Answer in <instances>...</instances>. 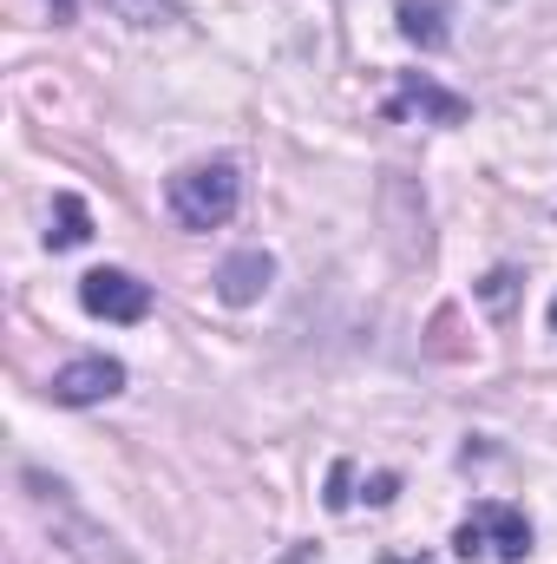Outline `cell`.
I'll return each mask as SVG.
<instances>
[{"instance_id": "3", "label": "cell", "mask_w": 557, "mask_h": 564, "mask_svg": "<svg viewBox=\"0 0 557 564\" xmlns=\"http://www.w3.org/2000/svg\"><path fill=\"white\" fill-rule=\"evenodd\" d=\"M79 308L92 322H144L151 315V282L132 270H86L79 276Z\"/></svg>"}, {"instance_id": "9", "label": "cell", "mask_w": 557, "mask_h": 564, "mask_svg": "<svg viewBox=\"0 0 557 564\" xmlns=\"http://www.w3.org/2000/svg\"><path fill=\"white\" fill-rule=\"evenodd\" d=\"M106 13H119L125 26H164V20H177V7L171 0H99Z\"/></svg>"}, {"instance_id": "6", "label": "cell", "mask_w": 557, "mask_h": 564, "mask_svg": "<svg viewBox=\"0 0 557 564\" xmlns=\"http://www.w3.org/2000/svg\"><path fill=\"white\" fill-rule=\"evenodd\" d=\"M270 276H276V257H270V250H237V257L217 263V302L250 308V302L270 289Z\"/></svg>"}, {"instance_id": "11", "label": "cell", "mask_w": 557, "mask_h": 564, "mask_svg": "<svg viewBox=\"0 0 557 564\" xmlns=\"http://www.w3.org/2000/svg\"><path fill=\"white\" fill-rule=\"evenodd\" d=\"M53 7V20H73V0H46Z\"/></svg>"}, {"instance_id": "5", "label": "cell", "mask_w": 557, "mask_h": 564, "mask_svg": "<svg viewBox=\"0 0 557 564\" xmlns=\"http://www.w3.org/2000/svg\"><path fill=\"white\" fill-rule=\"evenodd\" d=\"M387 112L394 119H433V126H459L466 119V99L459 93H446L439 79H426V73H401V86H394V99H387Z\"/></svg>"}, {"instance_id": "4", "label": "cell", "mask_w": 557, "mask_h": 564, "mask_svg": "<svg viewBox=\"0 0 557 564\" xmlns=\"http://www.w3.org/2000/svg\"><path fill=\"white\" fill-rule=\"evenodd\" d=\"M119 388H125V361H112V355H79V361H66V368L46 381L53 408H99V401H112Z\"/></svg>"}, {"instance_id": "2", "label": "cell", "mask_w": 557, "mask_h": 564, "mask_svg": "<svg viewBox=\"0 0 557 564\" xmlns=\"http://www.w3.org/2000/svg\"><path fill=\"white\" fill-rule=\"evenodd\" d=\"M452 552L472 564V558H499V564H525L532 558V519L505 499H479L459 532H452Z\"/></svg>"}, {"instance_id": "7", "label": "cell", "mask_w": 557, "mask_h": 564, "mask_svg": "<svg viewBox=\"0 0 557 564\" xmlns=\"http://www.w3.org/2000/svg\"><path fill=\"white\" fill-rule=\"evenodd\" d=\"M446 0H401V33L414 40L419 53H439L446 40H452V26H446Z\"/></svg>"}, {"instance_id": "10", "label": "cell", "mask_w": 557, "mask_h": 564, "mask_svg": "<svg viewBox=\"0 0 557 564\" xmlns=\"http://www.w3.org/2000/svg\"><path fill=\"white\" fill-rule=\"evenodd\" d=\"M348 506H354V492H348V459H341L328 473V512H348Z\"/></svg>"}, {"instance_id": "12", "label": "cell", "mask_w": 557, "mask_h": 564, "mask_svg": "<svg viewBox=\"0 0 557 564\" xmlns=\"http://www.w3.org/2000/svg\"><path fill=\"white\" fill-rule=\"evenodd\" d=\"M551 328H557V295H551Z\"/></svg>"}, {"instance_id": "1", "label": "cell", "mask_w": 557, "mask_h": 564, "mask_svg": "<svg viewBox=\"0 0 557 564\" xmlns=\"http://www.w3.org/2000/svg\"><path fill=\"white\" fill-rule=\"evenodd\" d=\"M164 204H171V217H177L184 230H217V224L237 217V204H243V177H237L230 158L184 164V171L164 184Z\"/></svg>"}, {"instance_id": "8", "label": "cell", "mask_w": 557, "mask_h": 564, "mask_svg": "<svg viewBox=\"0 0 557 564\" xmlns=\"http://www.w3.org/2000/svg\"><path fill=\"white\" fill-rule=\"evenodd\" d=\"M92 237V210L73 197V191H59L53 197V230H46V250H79Z\"/></svg>"}]
</instances>
